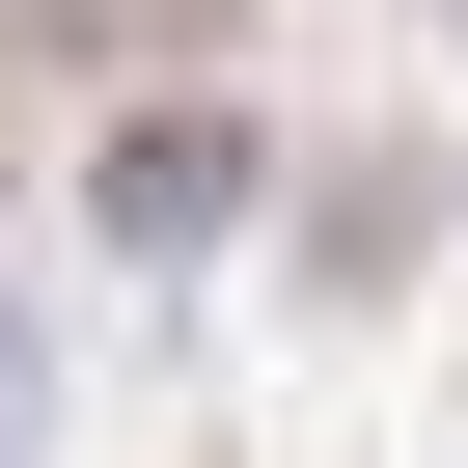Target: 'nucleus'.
Instances as JSON below:
<instances>
[{
  "mask_svg": "<svg viewBox=\"0 0 468 468\" xmlns=\"http://www.w3.org/2000/svg\"><path fill=\"white\" fill-rule=\"evenodd\" d=\"M28 413H56V386H28V303H0V468H28Z\"/></svg>",
  "mask_w": 468,
  "mask_h": 468,
  "instance_id": "nucleus-3",
  "label": "nucleus"
},
{
  "mask_svg": "<svg viewBox=\"0 0 468 468\" xmlns=\"http://www.w3.org/2000/svg\"><path fill=\"white\" fill-rule=\"evenodd\" d=\"M138 28V0H0V56H111Z\"/></svg>",
  "mask_w": 468,
  "mask_h": 468,
  "instance_id": "nucleus-2",
  "label": "nucleus"
},
{
  "mask_svg": "<svg viewBox=\"0 0 468 468\" xmlns=\"http://www.w3.org/2000/svg\"><path fill=\"white\" fill-rule=\"evenodd\" d=\"M249 193H276V165H249V111H111V165H83V220H111L138 276H193Z\"/></svg>",
  "mask_w": 468,
  "mask_h": 468,
  "instance_id": "nucleus-1",
  "label": "nucleus"
}]
</instances>
